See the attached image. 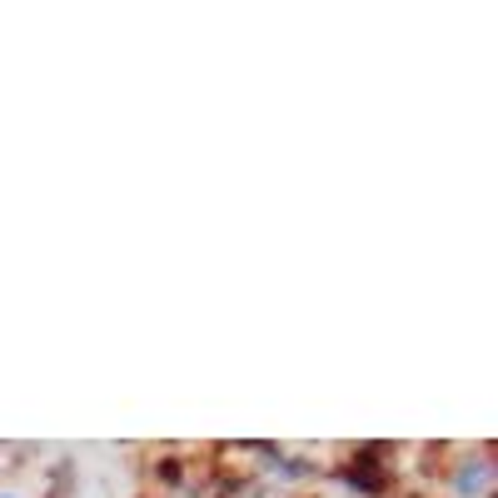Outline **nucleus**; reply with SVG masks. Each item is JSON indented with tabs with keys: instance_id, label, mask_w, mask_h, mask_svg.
<instances>
[{
	"instance_id": "1",
	"label": "nucleus",
	"mask_w": 498,
	"mask_h": 498,
	"mask_svg": "<svg viewBox=\"0 0 498 498\" xmlns=\"http://www.w3.org/2000/svg\"><path fill=\"white\" fill-rule=\"evenodd\" d=\"M484 479H488L484 468H464V473H459V493H479V488H484Z\"/></svg>"
}]
</instances>
